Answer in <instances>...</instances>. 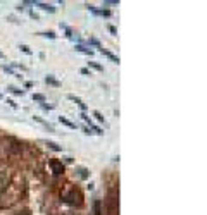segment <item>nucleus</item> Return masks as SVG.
<instances>
[{
	"label": "nucleus",
	"mask_w": 207,
	"mask_h": 215,
	"mask_svg": "<svg viewBox=\"0 0 207 215\" xmlns=\"http://www.w3.org/2000/svg\"><path fill=\"white\" fill-rule=\"evenodd\" d=\"M50 167H52L54 174H62V172H64V165H62L61 162H57V160H52V162H50Z\"/></svg>",
	"instance_id": "obj_1"
},
{
	"label": "nucleus",
	"mask_w": 207,
	"mask_h": 215,
	"mask_svg": "<svg viewBox=\"0 0 207 215\" xmlns=\"http://www.w3.org/2000/svg\"><path fill=\"white\" fill-rule=\"evenodd\" d=\"M35 5H38L43 11H49V12H55V7L50 5V4H45V2H35Z\"/></svg>",
	"instance_id": "obj_2"
},
{
	"label": "nucleus",
	"mask_w": 207,
	"mask_h": 215,
	"mask_svg": "<svg viewBox=\"0 0 207 215\" xmlns=\"http://www.w3.org/2000/svg\"><path fill=\"white\" fill-rule=\"evenodd\" d=\"M35 120H37V122H40V124H43V126H45V127H47V129H49L50 132H55L54 126H52V124H49V122H45V120H43L42 117H37V115H35Z\"/></svg>",
	"instance_id": "obj_3"
},
{
	"label": "nucleus",
	"mask_w": 207,
	"mask_h": 215,
	"mask_svg": "<svg viewBox=\"0 0 207 215\" xmlns=\"http://www.w3.org/2000/svg\"><path fill=\"white\" fill-rule=\"evenodd\" d=\"M59 122L64 126H67V127H71V129H76V124L74 122H71L69 119H66V117H59Z\"/></svg>",
	"instance_id": "obj_4"
},
{
	"label": "nucleus",
	"mask_w": 207,
	"mask_h": 215,
	"mask_svg": "<svg viewBox=\"0 0 207 215\" xmlns=\"http://www.w3.org/2000/svg\"><path fill=\"white\" fill-rule=\"evenodd\" d=\"M100 52L107 55V57H109V59L112 60V62H114V64H119V57H116L114 54H110V52H107V50H104V48H100Z\"/></svg>",
	"instance_id": "obj_5"
},
{
	"label": "nucleus",
	"mask_w": 207,
	"mask_h": 215,
	"mask_svg": "<svg viewBox=\"0 0 207 215\" xmlns=\"http://www.w3.org/2000/svg\"><path fill=\"white\" fill-rule=\"evenodd\" d=\"M45 83L52 84V86H61V83H59L57 79H54V78H52V76H47V78H45Z\"/></svg>",
	"instance_id": "obj_6"
},
{
	"label": "nucleus",
	"mask_w": 207,
	"mask_h": 215,
	"mask_svg": "<svg viewBox=\"0 0 207 215\" xmlns=\"http://www.w3.org/2000/svg\"><path fill=\"white\" fill-rule=\"evenodd\" d=\"M76 50H78V52H81V54H86V55H91V54H93L91 50H88V48H85V47H83V45H76Z\"/></svg>",
	"instance_id": "obj_7"
},
{
	"label": "nucleus",
	"mask_w": 207,
	"mask_h": 215,
	"mask_svg": "<svg viewBox=\"0 0 207 215\" xmlns=\"http://www.w3.org/2000/svg\"><path fill=\"white\" fill-rule=\"evenodd\" d=\"M2 69H4V71H5L7 74H11V76H16V78H21V76H19L18 72L14 71V69H11V67H7V66H2Z\"/></svg>",
	"instance_id": "obj_8"
},
{
	"label": "nucleus",
	"mask_w": 207,
	"mask_h": 215,
	"mask_svg": "<svg viewBox=\"0 0 207 215\" xmlns=\"http://www.w3.org/2000/svg\"><path fill=\"white\" fill-rule=\"evenodd\" d=\"M47 146H49V148H52L54 150V151H61V146H59V145L57 143H54V141H47Z\"/></svg>",
	"instance_id": "obj_9"
},
{
	"label": "nucleus",
	"mask_w": 207,
	"mask_h": 215,
	"mask_svg": "<svg viewBox=\"0 0 207 215\" xmlns=\"http://www.w3.org/2000/svg\"><path fill=\"white\" fill-rule=\"evenodd\" d=\"M67 98H69V100H71V102H76L78 103V105H81V98H79V96H74V95H67Z\"/></svg>",
	"instance_id": "obj_10"
},
{
	"label": "nucleus",
	"mask_w": 207,
	"mask_h": 215,
	"mask_svg": "<svg viewBox=\"0 0 207 215\" xmlns=\"http://www.w3.org/2000/svg\"><path fill=\"white\" fill-rule=\"evenodd\" d=\"M9 91H12L14 95H23V93H24L23 90H19V88H14V86H9Z\"/></svg>",
	"instance_id": "obj_11"
},
{
	"label": "nucleus",
	"mask_w": 207,
	"mask_h": 215,
	"mask_svg": "<svg viewBox=\"0 0 207 215\" xmlns=\"http://www.w3.org/2000/svg\"><path fill=\"white\" fill-rule=\"evenodd\" d=\"M33 100H37V102H45V96L43 95H40V93H35V95H33Z\"/></svg>",
	"instance_id": "obj_12"
},
{
	"label": "nucleus",
	"mask_w": 207,
	"mask_h": 215,
	"mask_svg": "<svg viewBox=\"0 0 207 215\" xmlns=\"http://www.w3.org/2000/svg\"><path fill=\"white\" fill-rule=\"evenodd\" d=\"M79 117H81V119L85 120V122H86V124H88V126H91V124H93V122H91V119H90V117H88V115H86V114H81Z\"/></svg>",
	"instance_id": "obj_13"
},
{
	"label": "nucleus",
	"mask_w": 207,
	"mask_h": 215,
	"mask_svg": "<svg viewBox=\"0 0 207 215\" xmlns=\"http://www.w3.org/2000/svg\"><path fill=\"white\" fill-rule=\"evenodd\" d=\"M93 115H95V117H97L100 122H104V124H105V119H104V115H102L100 112H97V110H95V112H93ZM105 126H107V124H105Z\"/></svg>",
	"instance_id": "obj_14"
},
{
	"label": "nucleus",
	"mask_w": 207,
	"mask_h": 215,
	"mask_svg": "<svg viewBox=\"0 0 207 215\" xmlns=\"http://www.w3.org/2000/svg\"><path fill=\"white\" fill-rule=\"evenodd\" d=\"M88 64H90L93 69H97V71H104V67L100 66V64H97V62H88Z\"/></svg>",
	"instance_id": "obj_15"
},
{
	"label": "nucleus",
	"mask_w": 207,
	"mask_h": 215,
	"mask_svg": "<svg viewBox=\"0 0 207 215\" xmlns=\"http://www.w3.org/2000/svg\"><path fill=\"white\" fill-rule=\"evenodd\" d=\"M95 213L102 215V213H100V201H95Z\"/></svg>",
	"instance_id": "obj_16"
},
{
	"label": "nucleus",
	"mask_w": 207,
	"mask_h": 215,
	"mask_svg": "<svg viewBox=\"0 0 207 215\" xmlns=\"http://www.w3.org/2000/svg\"><path fill=\"white\" fill-rule=\"evenodd\" d=\"M19 48H21V50H23L24 54H28V55L31 54V50H30V48H28V47H26V45H21V47H19Z\"/></svg>",
	"instance_id": "obj_17"
},
{
	"label": "nucleus",
	"mask_w": 207,
	"mask_h": 215,
	"mask_svg": "<svg viewBox=\"0 0 207 215\" xmlns=\"http://www.w3.org/2000/svg\"><path fill=\"white\" fill-rule=\"evenodd\" d=\"M42 35H43V36H47V38H52V40L55 38V35H54V33H42Z\"/></svg>",
	"instance_id": "obj_18"
},
{
	"label": "nucleus",
	"mask_w": 207,
	"mask_h": 215,
	"mask_svg": "<svg viewBox=\"0 0 207 215\" xmlns=\"http://www.w3.org/2000/svg\"><path fill=\"white\" fill-rule=\"evenodd\" d=\"M90 43H93V45H95V47L98 48V50H100V48H102V47H100V43H98L97 40H90Z\"/></svg>",
	"instance_id": "obj_19"
},
{
	"label": "nucleus",
	"mask_w": 207,
	"mask_h": 215,
	"mask_svg": "<svg viewBox=\"0 0 207 215\" xmlns=\"http://www.w3.org/2000/svg\"><path fill=\"white\" fill-rule=\"evenodd\" d=\"M81 74H85V76H91V72L88 69H81Z\"/></svg>",
	"instance_id": "obj_20"
},
{
	"label": "nucleus",
	"mask_w": 207,
	"mask_h": 215,
	"mask_svg": "<svg viewBox=\"0 0 207 215\" xmlns=\"http://www.w3.org/2000/svg\"><path fill=\"white\" fill-rule=\"evenodd\" d=\"M14 67H18V69H21V71H26L24 66H19V64H14Z\"/></svg>",
	"instance_id": "obj_21"
},
{
	"label": "nucleus",
	"mask_w": 207,
	"mask_h": 215,
	"mask_svg": "<svg viewBox=\"0 0 207 215\" xmlns=\"http://www.w3.org/2000/svg\"><path fill=\"white\" fill-rule=\"evenodd\" d=\"M109 31L112 33V35H116V28H114V26H109Z\"/></svg>",
	"instance_id": "obj_22"
},
{
	"label": "nucleus",
	"mask_w": 207,
	"mask_h": 215,
	"mask_svg": "<svg viewBox=\"0 0 207 215\" xmlns=\"http://www.w3.org/2000/svg\"><path fill=\"white\" fill-rule=\"evenodd\" d=\"M7 103H9V105H11V107H14V108L18 107V105H16V103H14V102H12V100H7Z\"/></svg>",
	"instance_id": "obj_23"
},
{
	"label": "nucleus",
	"mask_w": 207,
	"mask_h": 215,
	"mask_svg": "<svg viewBox=\"0 0 207 215\" xmlns=\"http://www.w3.org/2000/svg\"><path fill=\"white\" fill-rule=\"evenodd\" d=\"M83 131L86 132V134H91V131H90V127H83Z\"/></svg>",
	"instance_id": "obj_24"
},
{
	"label": "nucleus",
	"mask_w": 207,
	"mask_h": 215,
	"mask_svg": "<svg viewBox=\"0 0 207 215\" xmlns=\"http://www.w3.org/2000/svg\"><path fill=\"white\" fill-rule=\"evenodd\" d=\"M2 57H4V55H2V54H0V59H2Z\"/></svg>",
	"instance_id": "obj_25"
},
{
	"label": "nucleus",
	"mask_w": 207,
	"mask_h": 215,
	"mask_svg": "<svg viewBox=\"0 0 207 215\" xmlns=\"http://www.w3.org/2000/svg\"><path fill=\"white\" fill-rule=\"evenodd\" d=\"M0 98H2V95H0Z\"/></svg>",
	"instance_id": "obj_26"
}]
</instances>
